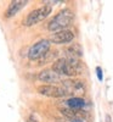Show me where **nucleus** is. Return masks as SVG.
I'll return each instance as SVG.
<instances>
[{
    "label": "nucleus",
    "mask_w": 113,
    "mask_h": 122,
    "mask_svg": "<svg viewBox=\"0 0 113 122\" xmlns=\"http://www.w3.org/2000/svg\"><path fill=\"white\" fill-rule=\"evenodd\" d=\"M67 106H69L72 110H80L84 106H86V100L80 97H72L66 100Z\"/></svg>",
    "instance_id": "10"
},
{
    "label": "nucleus",
    "mask_w": 113,
    "mask_h": 122,
    "mask_svg": "<svg viewBox=\"0 0 113 122\" xmlns=\"http://www.w3.org/2000/svg\"><path fill=\"white\" fill-rule=\"evenodd\" d=\"M71 122H84V121L83 120H79V118H73Z\"/></svg>",
    "instance_id": "14"
},
{
    "label": "nucleus",
    "mask_w": 113,
    "mask_h": 122,
    "mask_svg": "<svg viewBox=\"0 0 113 122\" xmlns=\"http://www.w3.org/2000/svg\"><path fill=\"white\" fill-rule=\"evenodd\" d=\"M28 4L27 0H14L9 4L7 10L5 12V17L10 18V17H14L15 15H17L23 7H26V5Z\"/></svg>",
    "instance_id": "9"
},
{
    "label": "nucleus",
    "mask_w": 113,
    "mask_h": 122,
    "mask_svg": "<svg viewBox=\"0 0 113 122\" xmlns=\"http://www.w3.org/2000/svg\"><path fill=\"white\" fill-rule=\"evenodd\" d=\"M74 39V33L71 29H65V30H60L57 33H54L50 37V42L54 44H68Z\"/></svg>",
    "instance_id": "7"
},
{
    "label": "nucleus",
    "mask_w": 113,
    "mask_h": 122,
    "mask_svg": "<svg viewBox=\"0 0 113 122\" xmlns=\"http://www.w3.org/2000/svg\"><path fill=\"white\" fill-rule=\"evenodd\" d=\"M61 87H62L67 94H72L73 97L81 95L86 92V83L85 81L79 79V78H71V79H63L61 82Z\"/></svg>",
    "instance_id": "3"
},
{
    "label": "nucleus",
    "mask_w": 113,
    "mask_h": 122,
    "mask_svg": "<svg viewBox=\"0 0 113 122\" xmlns=\"http://www.w3.org/2000/svg\"><path fill=\"white\" fill-rule=\"evenodd\" d=\"M52 71L60 76H67V77H77L84 73V64L80 59L74 57H61L57 59L52 64Z\"/></svg>",
    "instance_id": "1"
},
{
    "label": "nucleus",
    "mask_w": 113,
    "mask_h": 122,
    "mask_svg": "<svg viewBox=\"0 0 113 122\" xmlns=\"http://www.w3.org/2000/svg\"><path fill=\"white\" fill-rule=\"evenodd\" d=\"M96 73H97V78H99V81H102V79H104V76H102V70H101V67H96Z\"/></svg>",
    "instance_id": "13"
},
{
    "label": "nucleus",
    "mask_w": 113,
    "mask_h": 122,
    "mask_svg": "<svg viewBox=\"0 0 113 122\" xmlns=\"http://www.w3.org/2000/svg\"><path fill=\"white\" fill-rule=\"evenodd\" d=\"M50 45H51V42L49 39H42L39 42H37L34 45L30 46L29 51H28V59L39 60L50 50Z\"/></svg>",
    "instance_id": "5"
},
{
    "label": "nucleus",
    "mask_w": 113,
    "mask_h": 122,
    "mask_svg": "<svg viewBox=\"0 0 113 122\" xmlns=\"http://www.w3.org/2000/svg\"><path fill=\"white\" fill-rule=\"evenodd\" d=\"M52 12V7L50 5H43L40 6L33 11H30L27 17L24 18V26H33V25H37L39 22L44 21V20Z\"/></svg>",
    "instance_id": "4"
},
{
    "label": "nucleus",
    "mask_w": 113,
    "mask_h": 122,
    "mask_svg": "<svg viewBox=\"0 0 113 122\" xmlns=\"http://www.w3.org/2000/svg\"><path fill=\"white\" fill-rule=\"evenodd\" d=\"M57 56H58V51H57V50H49V51L43 57H40L38 60L39 65H46L49 62H55V61L57 60Z\"/></svg>",
    "instance_id": "12"
},
{
    "label": "nucleus",
    "mask_w": 113,
    "mask_h": 122,
    "mask_svg": "<svg viewBox=\"0 0 113 122\" xmlns=\"http://www.w3.org/2000/svg\"><path fill=\"white\" fill-rule=\"evenodd\" d=\"M38 79L40 82H45L47 84H54L57 82H62V78L60 75H57L52 70H43L42 72H39Z\"/></svg>",
    "instance_id": "8"
},
{
    "label": "nucleus",
    "mask_w": 113,
    "mask_h": 122,
    "mask_svg": "<svg viewBox=\"0 0 113 122\" xmlns=\"http://www.w3.org/2000/svg\"><path fill=\"white\" fill-rule=\"evenodd\" d=\"M73 20H74L73 11L71 9H63L52 17V20L47 25V29L54 33H57L60 30H65L67 29V27L72 25Z\"/></svg>",
    "instance_id": "2"
},
{
    "label": "nucleus",
    "mask_w": 113,
    "mask_h": 122,
    "mask_svg": "<svg viewBox=\"0 0 113 122\" xmlns=\"http://www.w3.org/2000/svg\"><path fill=\"white\" fill-rule=\"evenodd\" d=\"M38 93L45 95V97H50V98H63L67 97V92L61 87V86H55V84H43L39 86L37 88Z\"/></svg>",
    "instance_id": "6"
},
{
    "label": "nucleus",
    "mask_w": 113,
    "mask_h": 122,
    "mask_svg": "<svg viewBox=\"0 0 113 122\" xmlns=\"http://www.w3.org/2000/svg\"><path fill=\"white\" fill-rule=\"evenodd\" d=\"M66 53H67V56L68 57H74V59H80L83 56V49L81 46L78 44V43H74L69 45L67 49H66Z\"/></svg>",
    "instance_id": "11"
}]
</instances>
